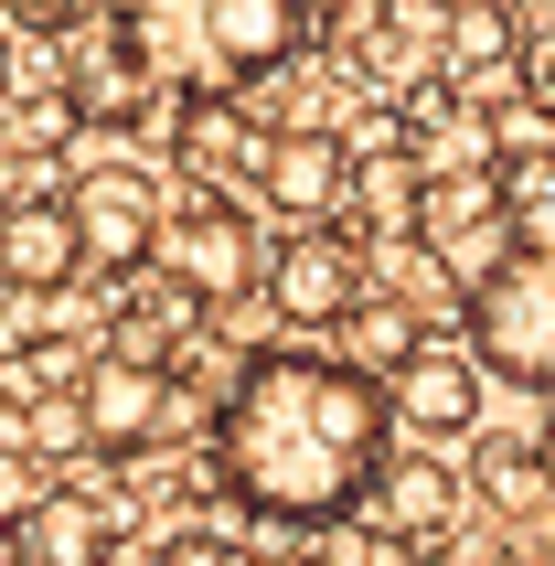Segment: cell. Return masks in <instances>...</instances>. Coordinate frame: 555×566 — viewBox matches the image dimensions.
<instances>
[{"label":"cell","mask_w":555,"mask_h":566,"mask_svg":"<svg viewBox=\"0 0 555 566\" xmlns=\"http://www.w3.org/2000/svg\"><path fill=\"white\" fill-rule=\"evenodd\" d=\"M385 449H396L385 385L353 353H289V343H256L235 364V385L214 396V428H203L214 492L235 513L289 524V535L353 524V503H364Z\"/></svg>","instance_id":"obj_1"},{"label":"cell","mask_w":555,"mask_h":566,"mask_svg":"<svg viewBox=\"0 0 555 566\" xmlns=\"http://www.w3.org/2000/svg\"><path fill=\"white\" fill-rule=\"evenodd\" d=\"M310 0H107V43L150 96H247L310 54Z\"/></svg>","instance_id":"obj_2"},{"label":"cell","mask_w":555,"mask_h":566,"mask_svg":"<svg viewBox=\"0 0 555 566\" xmlns=\"http://www.w3.org/2000/svg\"><path fill=\"white\" fill-rule=\"evenodd\" d=\"M75 407H86L96 460H139V449H171V439H203L214 428V396H192L182 364L128 353V343H96L75 364Z\"/></svg>","instance_id":"obj_3"},{"label":"cell","mask_w":555,"mask_h":566,"mask_svg":"<svg viewBox=\"0 0 555 566\" xmlns=\"http://www.w3.org/2000/svg\"><path fill=\"white\" fill-rule=\"evenodd\" d=\"M150 268L171 289H192L203 311H247V300H256V268H268V235H256V214L235 203V182H182L171 203H160Z\"/></svg>","instance_id":"obj_4"},{"label":"cell","mask_w":555,"mask_h":566,"mask_svg":"<svg viewBox=\"0 0 555 566\" xmlns=\"http://www.w3.org/2000/svg\"><path fill=\"white\" fill-rule=\"evenodd\" d=\"M460 321H470V364L492 385L555 396V256L513 247L481 289H460Z\"/></svg>","instance_id":"obj_5"},{"label":"cell","mask_w":555,"mask_h":566,"mask_svg":"<svg viewBox=\"0 0 555 566\" xmlns=\"http://www.w3.org/2000/svg\"><path fill=\"white\" fill-rule=\"evenodd\" d=\"M353 524H364L385 556H428V545H460V524H470V471L449 460V449L396 439L385 460H374V481H364V503H353Z\"/></svg>","instance_id":"obj_6"},{"label":"cell","mask_w":555,"mask_h":566,"mask_svg":"<svg viewBox=\"0 0 555 566\" xmlns=\"http://www.w3.org/2000/svg\"><path fill=\"white\" fill-rule=\"evenodd\" d=\"M406 247L428 256L449 289H481L502 256H513L502 171H428V182H417V214H406Z\"/></svg>","instance_id":"obj_7"},{"label":"cell","mask_w":555,"mask_h":566,"mask_svg":"<svg viewBox=\"0 0 555 566\" xmlns=\"http://www.w3.org/2000/svg\"><path fill=\"white\" fill-rule=\"evenodd\" d=\"M256 289H268V311L289 332H342L353 300L374 289V256H364L353 224H289L268 247V268H256Z\"/></svg>","instance_id":"obj_8"},{"label":"cell","mask_w":555,"mask_h":566,"mask_svg":"<svg viewBox=\"0 0 555 566\" xmlns=\"http://www.w3.org/2000/svg\"><path fill=\"white\" fill-rule=\"evenodd\" d=\"M385 417H396V439H417V449H470L481 439V417H492V375L470 364V343H417L406 364H385Z\"/></svg>","instance_id":"obj_9"},{"label":"cell","mask_w":555,"mask_h":566,"mask_svg":"<svg viewBox=\"0 0 555 566\" xmlns=\"http://www.w3.org/2000/svg\"><path fill=\"white\" fill-rule=\"evenodd\" d=\"M64 214H75V247H86V279H118V268H139L160 235V182L150 160H86L75 182H64Z\"/></svg>","instance_id":"obj_10"},{"label":"cell","mask_w":555,"mask_h":566,"mask_svg":"<svg viewBox=\"0 0 555 566\" xmlns=\"http://www.w3.org/2000/svg\"><path fill=\"white\" fill-rule=\"evenodd\" d=\"M128 524H139V503H128V481H64L22 513V556L32 566H118Z\"/></svg>","instance_id":"obj_11"},{"label":"cell","mask_w":555,"mask_h":566,"mask_svg":"<svg viewBox=\"0 0 555 566\" xmlns=\"http://www.w3.org/2000/svg\"><path fill=\"white\" fill-rule=\"evenodd\" d=\"M247 182L268 192V214H278V224H332V214H342V192H353V139H342V128H321V118L268 128V150H256Z\"/></svg>","instance_id":"obj_12"},{"label":"cell","mask_w":555,"mask_h":566,"mask_svg":"<svg viewBox=\"0 0 555 566\" xmlns=\"http://www.w3.org/2000/svg\"><path fill=\"white\" fill-rule=\"evenodd\" d=\"M0 279H11V289H43V300L86 279V247H75L64 192H32V182H22L11 203H0Z\"/></svg>","instance_id":"obj_13"},{"label":"cell","mask_w":555,"mask_h":566,"mask_svg":"<svg viewBox=\"0 0 555 566\" xmlns=\"http://www.w3.org/2000/svg\"><path fill=\"white\" fill-rule=\"evenodd\" d=\"M171 160H182L192 182H247L256 150H268V128L247 118V96H171Z\"/></svg>","instance_id":"obj_14"},{"label":"cell","mask_w":555,"mask_h":566,"mask_svg":"<svg viewBox=\"0 0 555 566\" xmlns=\"http://www.w3.org/2000/svg\"><path fill=\"white\" fill-rule=\"evenodd\" d=\"M470 503H492L513 513V524H534V513L555 503V481H545V439H470Z\"/></svg>","instance_id":"obj_15"},{"label":"cell","mask_w":555,"mask_h":566,"mask_svg":"<svg viewBox=\"0 0 555 566\" xmlns=\"http://www.w3.org/2000/svg\"><path fill=\"white\" fill-rule=\"evenodd\" d=\"M11 439L43 460V471H86L96 439H86V407H75V385H32L22 407H11Z\"/></svg>","instance_id":"obj_16"},{"label":"cell","mask_w":555,"mask_h":566,"mask_svg":"<svg viewBox=\"0 0 555 566\" xmlns=\"http://www.w3.org/2000/svg\"><path fill=\"white\" fill-rule=\"evenodd\" d=\"M342 343H353L364 375H385V364H406V353L428 343V321H417V300H396V289H364L353 321H342Z\"/></svg>","instance_id":"obj_17"},{"label":"cell","mask_w":555,"mask_h":566,"mask_svg":"<svg viewBox=\"0 0 555 566\" xmlns=\"http://www.w3.org/2000/svg\"><path fill=\"white\" fill-rule=\"evenodd\" d=\"M502 203H513V247L555 256V150L545 160H502Z\"/></svg>","instance_id":"obj_18"},{"label":"cell","mask_w":555,"mask_h":566,"mask_svg":"<svg viewBox=\"0 0 555 566\" xmlns=\"http://www.w3.org/2000/svg\"><path fill=\"white\" fill-rule=\"evenodd\" d=\"M513 75L555 107V0H513Z\"/></svg>","instance_id":"obj_19"},{"label":"cell","mask_w":555,"mask_h":566,"mask_svg":"<svg viewBox=\"0 0 555 566\" xmlns=\"http://www.w3.org/2000/svg\"><path fill=\"white\" fill-rule=\"evenodd\" d=\"M43 492H54V471H43V460H32L22 439H0V524H22V513L43 503Z\"/></svg>","instance_id":"obj_20"},{"label":"cell","mask_w":555,"mask_h":566,"mask_svg":"<svg viewBox=\"0 0 555 566\" xmlns=\"http://www.w3.org/2000/svg\"><path fill=\"white\" fill-rule=\"evenodd\" d=\"M139 566H256V556H247L235 535H203V524H192V535H160Z\"/></svg>","instance_id":"obj_21"},{"label":"cell","mask_w":555,"mask_h":566,"mask_svg":"<svg viewBox=\"0 0 555 566\" xmlns=\"http://www.w3.org/2000/svg\"><path fill=\"white\" fill-rule=\"evenodd\" d=\"M96 0H0V22H22V32H75Z\"/></svg>","instance_id":"obj_22"},{"label":"cell","mask_w":555,"mask_h":566,"mask_svg":"<svg viewBox=\"0 0 555 566\" xmlns=\"http://www.w3.org/2000/svg\"><path fill=\"white\" fill-rule=\"evenodd\" d=\"M0 566H32V556H22V524H0Z\"/></svg>","instance_id":"obj_23"},{"label":"cell","mask_w":555,"mask_h":566,"mask_svg":"<svg viewBox=\"0 0 555 566\" xmlns=\"http://www.w3.org/2000/svg\"><path fill=\"white\" fill-rule=\"evenodd\" d=\"M0 96H11V43H0Z\"/></svg>","instance_id":"obj_24"},{"label":"cell","mask_w":555,"mask_h":566,"mask_svg":"<svg viewBox=\"0 0 555 566\" xmlns=\"http://www.w3.org/2000/svg\"><path fill=\"white\" fill-rule=\"evenodd\" d=\"M545 481H555V428H545Z\"/></svg>","instance_id":"obj_25"},{"label":"cell","mask_w":555,"mask_h":566,"mask_svg":"<svg viewBox=\"0 0 555 566\" xmlns=\"http://www.w3.org/2000/svg\"><path fill=\"white\" fill-rule=\"evenodd\" d=\"M0 439H11V396H0Z\"/></svg>","instance_id":"obj_26"}]
</instances>
